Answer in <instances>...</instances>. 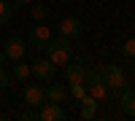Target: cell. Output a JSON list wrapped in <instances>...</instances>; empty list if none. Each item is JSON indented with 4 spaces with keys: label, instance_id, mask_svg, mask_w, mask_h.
I'll use <instances>...</instances> for the list:
<instances>
[{
    "label": "cell",
    "instance_id": "obj_14",
    "mask_svg": "<svg viewBox=\"0 0 135 121\" xmlns=\"http://www.w3.org/2000/svg\"><path fill=\"white\" fill-rule=\"evenodd\" d=\"M11 16H14V3H8V0H0V27H3Z\"/></svg>",
    "mask_w": 135,
    "mask_h": 121
},
{
    "label": "cell",
    "instance_id": "obj_3",
    "mask_svg": "<svg viewBox=\"0 0 135 121\" xmlns=\"http://www.w3.org/2000/svg\"><path fill=\"white\" fill-rule=\"evenodd\" d=\"M100 78L105 81L108 89H122V86H124V70L111 62V65H105V67L100 70Z\"/></svg>",
    "mask_w": 135,
    "mask_h": 121
},
{
    "label": "cell",
    "instance_id": "obj_22",
    "mask_svg": "<svg viewBox=\"0 0 135 121\" xmlns=\"http://www.w3.org/2000/svg\"><path fill=\"white\" fill-rule=\"evenodd\" d=\"M3 62H6V54H3V51H0V65H3Z\"/></svg>",
    "mask_w": 135,
    "mask_h": 121
},
{
    "label": "cell",
    "instance_id": "obj_9",
    "mask_svg": "<svg viewBox=\"0 0 135 121\" xmlns=\"http://www.w3.org/2000/svg\"><path fill=\"white\" fill-rule=\"evenodd\" d=\"M86 75V59L81 62H65V81L73 83V81H84Z\"/></svg>",
    "mask_w": 135,
    "mask_h": 121
},
{
    "label": "cell",
    "instance_id": "obj_20",
    "mask_svg": "<svg viewBox=\"0 0 135 121\" xmlns=\"http://www.w3.org/2000/svg\"><path fill=\"white\" fill-rule=\"evenodd\" d=\"M8 83H11V73H6L3 67H0V89H6Z\"/></svg>",
    "mask_w": 135,
    "mask_h": 121
},
{
    "label": "cell",
    "instance_id": "obj_6",
    "mask_svg": "<svg viewBox=\"0 0 135 121\" xmlns=\"http://www.w3.org/2000/svg\"><path fill=\"white\" fill-rule=\"evenodd\" d=\"M54 73H57V65H54L49 57H46V59H35V62H32V67H30V75H35L38 81H51Z\"/></svg>",
    "mask_w": 135,
    "mask_h": 121
},
{
    "label": "cell",
    "instance_id": "obj_10",
    "mask_svg": "<svg viewBox=\"0 0 135 121\" xmlns=\"http://www.w3.org/2000/svg\"><path fill=\"white\" fill-rule=\"evenodd\" d=\"M43 100H46V89H43V86H38V83H30L27 89H25V102H27L30 108H38Z\"/></svg>",
    "mask_w": 135,
    "mask_h": 121
},
{
    "label": "cell",
    "instance_id": "obj_21",
    "mask_svg": "<svg viewBox=\"0 0 135 121\" xmlns=\"http://www.w3.org/2000/svg\"><path fill=\"white\" fill-rule=\"evenodd\" d=\"M16 6H25V3H32V0H14Z\"/></svg>",
    "mask_w": 135,
    "mask_h": 121
},
{
    "label": "cell",
    "instance_id": "obj_16",
    "mask_svg": "<svg viewBox=\"0 0 135 121\" xmlns=\"http://www.w3.org/2000/svg\"><path fill=\"white\" fill-rule=\"evenodd\" d=\"M70 94L76 97V100H81V97L86 94V86H84V81H73V83H70Z\"/></svg>",
    "mask_w": 135,
    "mask_h": 121
},
{
    "label": "cell",
    "instance_id": "obj_4",
    "mask_svg": "<svg viewBox=\"0 0 135 121\" xmlns=\"http://www.w3.org/2000/svg\"><path fill=\"white\" fill-rule=\"evenodd\" d=\"M49 38H51L49 27L43 24V22H35V27L27 32V46H32V49H46Z\"/></svg>",
    "mask_w": 135,
    "mask_h": 121
},
{
    "label": "cell",
    "instance_id": "obj_15",
    "mask_svg": "<svg viewBox=\"0 0 135 121\" xmlns=\"http://www.w3.org/2000/svg\"><path fill=\"white\" fill-rule=\"evenodd\" d=\"M122 57L124 59H135V38H127L122 43Z\"/></svg>",
    "mask_w": 135,
    "mask_h": 121
},
{
    "label": "cell",
    "instance_id": "obj_18",
    "mask_svg": "<svg viewBox=\"0 0 135 121\" xmlns=\"http://www.w3.org/2000/svg\"><path fill=\"white\" fill-rule=\"evenodd\" d=\"M122 108H124V113H127L130 118H135V94H132V97H130V100L122 105Z\"/></svg>",
    "mask_w": 135,
    "mask_h": 121
},
{
    "label": "cell",
    "instance_id": "obj_2",
    "mask_svg": "<svg viewBox=\"0 0 135 121\" xmlns=\"http://www.w3.org/2000/svg\"><path fill=\"white\" fill-rule=\"evenodd\" d=\"M84 86H86V92L92 94L95 100H105V94H108V86H105V81H103V78H100V70H97V67H86Z\"/></svg>",
    "mask_w": 135,
    "mask_h": 121
},
{
    "label": "cell",
    "instance_id": "obj_11",
    "mask_svg": "<svg viewBox=\"0 0 135 121\" xmlns=\"http://www.w3.org/2000/svg\"><path fill=\"white\" fill-rule=\"evenodd\" d=\"M78 102H81V118H84V121H92V118L97 116V102H100V100H95L89 92H86Z\"/></svg>",
    "mask_w": 135,
    "mask_h": 121
},
{
    "label": "cell",
    "instance_id": "obj_7",
    "mask_svg": "<svg viewBox=\"0 0 135 121\" xmlns=\"http://www.w3.org/2000/svg\"><path fill=\"white\" fill-rule=\"evenodd\" d=\"M81 30H84V24H81V19H78V16H65V19L60 22V35L68 38V40L81 38Z\"/></svg>",
    "mask_w": 135,
    "mask_h": 121
},
{
    "label": "cell",
    "instance_id": "obj_1",
    "mask_svg": "<svg viewBox=\"0 0 135 121\" xmlns=\"http://www.w3.org/2000/svg\"><path fill=\"white\" fill-rule=\"evenodd\" d=\"M46 54H49V59L54 62V65H65V62H70V57H73V49H70V40L68 38H49V43H46Z\"/></svg>",
    "mask_w": 135,
    "mask_h": 121
},
{
    "label": "cell",
    "instance_id": "obj_13",
    "mask_svg": "<svg viewBox=\"0 0 135 121\" xmlns=\"http://www.w3.org/2000/svg\"><path fill=\"white\" fill-rule=\"evenodd\" d=\"M11 78H14V81H27L30 78V67H27V65L25 62H14V70H11Z\"/></svg>",
    "mask_w": 135,
    "mask_h": 121
},
{
    "label": "cell",
    "instance_id": "obj_8",
    "mask_svg": "<svg viewBox=\"0 0 135 121\" xmlns=\"http://www.w3.org/2000/svg\"><path fill=\"white\" fill-rule=\"evenodd\" d=\"M25 49H27V40H22V38H8L3 54H6V59H14V62H16V59L25 57Z\"/></svg>",
    "mask_w": 135,
    "mask_h": 121
},
{
    "label": "cell",
    "instance_id": "obj_12",
    "mask_svg": "<svg viewBox=\"0 0 135 121\" xmlns=\"http://www.w3.org/2000/svg\"><path fill=\"white\" fill-rule=\"evenodd\" d=\"M65 97H68V89H65L62 83H49V86H46V100H54V102H62Z\"/></svg>",
    "mask_w": 135,
    "mask_h": 121
},
{
    "label": "cell",
    "instance_id": "obj_5",
    "mask_svg": "<svg viewBox=\"0 0 135 121\" xmlns=\"http://www.w3.org/2000/svg\"><path fill=\"white\" fill-rule=\"evenodd\" d=\"M62 118H65V108L60 102L49 100L38 105V121H62Z\"/></svg>",
    "mask_w": 135,
    "mask_h": 121
},
{
    "label": "cell",
    "instance_id": "obj_17",
    "mask_svg": "<svg viewBox=\"0 0 135 121\" xmlns=\"http://www.w3.org/2000/svg\"><path fill=\"white\" fill-rule=\"evenodd\" d=\"M30 16L35 19V22H43V19H46V8H43V6H35V8L30 11Z\"/></svg>",
    "mask_w": 135,
    "mask_h": 121
},
{
    "label": "cell",
    "instance_id": "obj_19",
    "mask_svg": "<svg viewBox=\"0 0 135 121\" xmlns=\"http://www.w3.org/2000/svg\"><path fill=\"white\" fill-rule=\"evenodd\" d=\"M19 118H22V121H38V108H30V111H25Z\"/></svg>",
    "mask_w": 135,
    "mask_h": 121
}]
</instances>
